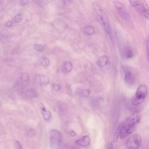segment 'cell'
Wrapping results in <instances>:
<instances>
[{"mask_svg":"<svg viewBox=\"0 0 149 149\" xmlns=\"http://www.w3.org/2000/svg\"><path fill=\"white\" fill-rule=\"evenodd\" d=\"M140 120V113L138 112H134L119 125L117 130V136H119L120 139H124L130 134Z\"/></svg>","mask_w":149,"mask_h":149,"instance_id":"cell-1","label":"cell"},{"mask_svg":"<svg viewBox=\"0 0 149 149\" xmlns=\"http://www.w3.org/2000/svg\"><path fill=\"white\" fill-rule=\"evenodd\" d=\"M93 6L95 9V11L97 13V15L100 20V22L101 23L105 31L109 35L111 34V26L110 23L105 12L102 9V8L96 3H93Z\"/></svg>","mask_w":149,"mask_h":149,"instance_id":"cell-2","label":"cell"},{"mask_svg":"<svg viewBox=\"0 0 149 149\" xmlns=\"http://www.w3.org/2000/svg\"><path fill=\"white\" fill-rule=\"evenodd\" d=\"M113 4L118 16L125 23L130 24L132 23L131 16L125 6L118 1H114Z\"/></svg>","mask_w":149,"mask_h":149,"instance_id":"cell-3","label":"cell"},{"mask_svg":"<svg viewBox=\"0 0 149 149\" xmlns=\"http://www.w3.org/2000/svg\"><path fill=\"white\" fill-rule=\"evenodd\" d=\"M131 6L141 15L149 19V7L141 0H129Z\"/></svg>","mask_w":149,"mask_h":149,"instance_id":"cell-4","label":"cell"},{"mask_svg":"<svg viewBox=\"0 0 149 149\" xmlns=\"http://www.w3.org/2000/svg\"><path fill=\"white\" fill-rule=\"evenodd\" d=\"M63 140L62 133L56 130H51L49 133V144L51 149H58Z\"/></svg>","mask_w":149,"mask_h":149,"instance_id":"cell-5","label":"cell"},{"mask_svg":"<svg viewBox=\"0 0 149 149\" xmlns=\"http://www.w3.org/2000/svg\"><path fill=\"white\" fill-rule=\"evenodd\" d=\"M147 95V87L145 84L140 85L133 98L132 102L134 105H138L143 102Z\"/></svg>","mask_w":149,"mask_h":149,"instance_id":"cell-6","label":"cell"},{"mask_svg":"<svg viewBox=\"0 0 149 149\" xmlns=\"http://www.w3.org/2000/svg\"><path fill=\"white\" fill-rule=\"evenodd\" d=\"M141 137L138 134L132 135L126 141V147L128 149H138L141 143Z\"/></svg>","mask_w":149,"mask_h":149,"instance_id":"cell-7","label":"cell"},{"mask_svg":"<svg viewBox=\"0 0 149 149\" xmlns=\"http://www.w3.org/2000/svg\"><path fill=\"white\" fill-rule=\"evenodd\" d=\"M124 72V81L127 85L132 86L135 83V76L132 70L127 67L123 68Z\"/></svg>","mask_w":149,"mask_h":149,"instance_id":"cell-8","label":"cell"},{"mask_svg":"<svg viewBox=\"0 0 149 149\" xmlns=\"http://www.w3.org/2000/svg\"><path fill=\"white\" fill-rule=\"evenodd\" d=\"M122 55L125 59H130L133 56L134 52L131 48L126 47L123 49Z\"/></svg>","mask_w":149,"mask_h":149,"instance_id":"cell-9","label":"cell"},{"mask_svg":"<svg viewBox=\"0 0 149 149\" xmlns=\"http://www.w3.org/2000/svg\"><path fill=\"white\" fill-rule=\"evenodd\" d=\"M76 143L82 147H87L90 143V139L88 136H84L82 138L76 140Z\"/></svg>","mask_w":149,"mask_h":149,"instance_id":"cell-10","label":"cell"},{"mask_svg":"<svg viewBox=\"0 0 149 149\" xmlns=\"http://www.w3.org/2000/svg\"><path fill=\"white\" fill-rule=\"evenodd\" d=\"M38 105L40 107L41 109V113L42 115V116L44 118V119L45 120H49L51 119V112L49 111H48L45 109V108L44 107V106L41 104V103H38Z\"/></svg>","mask_w":149,"mask_h":149,"instance_id":"cell-11","label":"cell"},{"mask_svg":"<svg viewBox=\"0 0 149 149\" xmlns=\"http://www.w3.org/2000/svg\"><path fill=\"white\" fill-rule=\"evenodd\" d=\"M23 95H24V97L26 98H31L37 97L38 93L34 89L31 88H28L26 90L23 92Z\"/></svg>","mask_w":149,"mask_h":149,"instance_id":"cell-12","label":"cell"},{"mask_svg":"<svg viewBox=\"0 0 149 149\" xmlns=\"http://www.w3.org/2000/svg\"><path fill=\"white\" fill-rule=\"evenodd\" d=\"M108 57L105 55H102L100 56L97 62L99 66L101 68L105 66L108 64Z\"/></svg>","mask_w":149,"mask_h":149,"instance_id":"cell-13","label":"cell"},{"mask_svg":"<svg viewBox=\"0 0 149 149\" xmlns=\"http://www.w3.org/2000/svg\"><path fill=\"white\" fill-rule=\"evenodd\" d=\"M83 32L88 35V36H91L93 35L95 33V29L93 26H87L85 27H84L83 30Z\"/></svg>","mask_w":149,"mask_h":149,"instance_id":"cell-14","label":"cell"},{"mask_svg":"<svg viewBox=\"0 0 149 149\" xmlns=\"http://www.w3.org/2000/svg\"><path fill=\"white\" fill-rule=\"evenodd\" d=\"M64 69L67 72H70L73 68L72 63L70 62H66L63 65Z\"/></svg>","mask_w":149,"mask_h":149,"instance_id":"cell-15","label":"cell"},{"mask_svg":"<svg viewBox=\"0 0 149 149\" xmlns=\"http://www.w3.org/2000/svg\"><path fill=\"white\" fill-rule=\"evenodd\" d=\"M40 82L44 85L47 84L49 83V79L47 76H42L40 79Z\"/></svg>","mask_w":149,"mask_h":149,"instance_id":"cell-16","label":"cell"},{"mask_svg":"<svg viewBox=\"0 0 149 149\" xmlns=\"http://www.w3.org/2000/svg\"><path fill=\"white\" fill-rule=\"evenodd\" d=\"M29 75L26 73H23L20 76V79L23 81H27L29 80Z\"/></svg>","mask_w":149,"mask_h":149,"instance_id":"cell-17","label":"cell"},{"mask_svg":"<svg viewBox=\"0 0 149 149\" xmlns=\"http://www.w3.org/2000/svg\"><path fill=\"white\" fill-rule=\"evenodd\" d=\"M41 63L44 66H48L49 65V60L48 58H47L46 57L43 58V59L41 61Z\"/></svg>","mask_w":149,"mask_h":149,"instance_id":"cell-18","label":"cell"},{"mask_svg":"<svg viewBox=\"0 0 149 149\" xmlns=\"http://www.w3.org/2000/svg\"><path fill=\"white\" fill-rule=\"evenodd\" d=\"M22 19H23L22 15L20 13H19L15 16L14 20H15V22H16V23H19L22 21Z\"/></svg>","mask_w":149,"mask_h":149,"instance_id":"cell-19","label":"cell"},{"mask_svg":"<svg viewBox=\"0 0 149 149\" xmlns=\"http://www.w3.org/2000/svg\"><path fill=\"white\" fill-rule=\"evenodd\" d=\"M34 48L35 50H36L37 51H38V52H41L42 51L44 50V47L43 45H40V44H35L34 45Z\"/></svg>","mask_w":149,"mask_h":149,"instance_id":"cell-20","label":"cell"},{"mask_svg":"<svg viewBox=\"0 0 149 149\" xmlns=\"http://www.w3.org/2000/svg\"><path fill=\"white\" fill-rule=\"evenodd\" d=\"M90 90L87 89V90H84L82 91L81 92V95L83 97H87L89 94H90Z\"/></svg>","mask_w":149,"mask_h":149,"instance_id":"cell-21","label":"cell"},{"mask_svg":"<svg viewBox=\"0 0 149 149\" xmlns=\"http://www.w3.org/2000/svg\"><path fill=\"white\" fill-rule=\"evenodd\" d=\"M146 49H147V58L149 60V36L147 37V42H146Z\"/></svg>","mask_w":149,"mask_h":149,"instance_id":"cell-22","label":"cell"},{"mask_svg":"<svg viewBox=\"0 0 149 149\" xmlns=\"http://www.w3.org/2000/svg\"><path fill=\"white\" fill-rule=\"evenodd\" d=\"M36 135V132L33 129L30 130L27 133V136L30 137H33Z\"/></svg>","mask_w":149,"mask_h":149,"instance_id":"cell-23","label":"cell"},{"mask_svg":"<svg viewBox=\"0 0 149 149\" xmlns=\"http://www.w3.org/2000/svg\"><path fill=\"white\" fill-rule=\"evenodd\" d=\"M29 0H20V4L21 6H24L29 4Z\"/></svg>","mask_w":149,"mask_h":149,"instance_id":"cell-24","label":"cell"},{"mask_svg":"<svg viewBox=\"0 0 149 149\" xmlns=\"http://www.w3.org/2000/svg\"><path fill=\"white\" fill-rule=\"evenodd\" d=\"M52 87H53V89L55 91H58L60 90L61 88V86L59 84H52Z\"/></svg>","mask_w":149,"mask_h":149,"instance_id":"cell-25","label":"cell"},{"mask_svg":"<svg viewBox=\"0 0 149 149\" xmlns=\"http://www.w3.org/2000/svg\"><path fill=\"white\" fill-rule=\"evenodd\" d=\"M15 147L16 149H22V145H21V144L18 141H15Z\"/></svg>","mask_w":149,"mask_h":149,"instance_id":"cell-26","label":"cell"},{"mask_svg":"<svg viewBox=\"0 0 149 149\" xmlns=\"http://www.w3.org/2000/svg\"><path fill=\"white\" fill-rule=\"evenodd\" d=\"M12 24H13V22H12V20H8V21H7V22H6L5 25H6V26H7V27H10V26L12 25Z\"/></svg>","mask_w":149,"mask_h":149,"instance_id":"cell-27","label":"cell"},{"mask_svg":"<svg viewBox=\"0 0 149 149\" xmlns=\"http://www.w3.org/2000/svg\"><path fill=\"white\" fill-rule=\"evenodd\" d=\"M73 2V0H65L64 3L66 5H70Z\"/></svg>","mask_w":149,"mask_h":149,"instance_id":"cell-28","label":"cell"},{"mask_svg":"<svg viewBox=\"0 0 149 149\" xmlns=\"http://www.w3.org/2000/svg\"><path fill=\"white\" fill-rule=\"evenodd\" d=\"M107 149H113V144L112 143H109L107 147Z\"/></svg>","mask_w":149,"mask_h":149,"instance_id":"cell-29","label":"cell"},{"mask_svg":"<svg viewBox=\"0 0 149 149\" xmlns=\"http://www.w3.org/2000/svg\"><path fill=\"white\" fill-rule=\"evenodd\" d=\"M69 134H70V135L71 136H72V137L75 136L76 135V133L75 132H74L73 130H70V131L69 132Z\"/></svg>","mask_w":149,"mask_h":149,"instance_id":"cell-30","label":"cell"},{"mask_svg":"<svg viewBox=\"0 0 149 149\" xmlns=\"http://www.w3.org/2000/svg\"><path fill=\"white\" fill-rule=\"evenodd\" d=\"M67 149H74L73 148H67Z\"/></svg>","mask_w":149,"mask_h":149,"instance_id":"cell-31","label":"cell"},{"mask_svg":"<svg viewBox=\"0 0 149 149\" xmlns=\"http://www.w3.org/2000/svg\"><path fill=\"white\" fill-rule=\"evenodd\" d=\"M1 102H0V107H1Z\"/></svg>","mask_w":149,"mask_h":149,"instance_id":"cell-32","label":"cell"}]
</instances>
